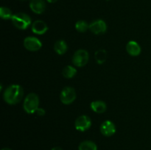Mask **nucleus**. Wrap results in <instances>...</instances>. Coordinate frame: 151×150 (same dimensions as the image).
<instances>
[{"label": "nucleus", "instance_id": "obj_20", "mask_svg": "<svg viewBox=\"0 0 151 150\" xmlns=\"http://www.w3.org/2000/svg\"><path fill=\"white\" fill-rule=\"evenodd\" d=\"M35 114L38 115V116H44V115H45L46 112H45V110H44V109L39 108V107H38V108L37 109L36 111H35Z\"/></svg>", "mask_w": 151, "mask_h": 150}, {"label": "nucleus", "instance_id": "obj_14", "mask_svg": "<svg viewBox=\"0 0 151 150\" xmlns=\"http://www.w3.org/2000/svg\"><path fill=\"white\" fill-rule=\"evenodd\" d=\"M68 46L67 44L63 40H59V41H56L55 44L54 45V50L59 55H62L64 54L67 51Z\"/></svg>", "mask_w": 151, "mask_h": 150}, {"label": "nucleus", "instance_id": "obj_12", "mask_svg": "<svg viewBox=\"0 0 151 150\" xmlns=\"http://www.w3.org/2000/svg\"><path fill=\"white\" fill-rule=\"evenodd\" d=\"M126 51L131 56L137 57V56L139 55L142 49L138 43L134 41H131L127 44Z\"/></svg>", "mask_w": 151, "mask_h": 150}, {"label": "nucleus", "instance_id": "obj_4", "mask_svg": "<svg viewBox=\"0 0 151 150\" xmlns=\"http://www.w3.org/2000/svg\"><path fill=\"white\" fill-rule=\"evenodd\" d=\"M89 60L88 52L85 49H78L72 57V63L77 67H83L88 63Z\"/></svg>", "mask_w": 151, "mask_h": 150}, {"label": "nucleus", "instance_id": "obj_1", "mask_svg": "<svg viewBox=\"0 0 151 150\" xmlns=\"http://www.w3.org/2000/svg\"><path fill=\"white\" fill-rule=\"evenodd\" d=\"M24 96V90L19 85H9L4 91L3 98L8 104L14 105L22 101Z\"/></svg>", "mask_w": 151, "mask_h": 150}, {"label": "nucleus", "instance_id": "obj_8", "mask_svg": "<svg viewBox=\"0 0 151 150\" xmlns=\"http://www.w3.org/2000/svg\"><path fill=\"white\" fill-rule=\"evenodd\" d=\"M89 29L96 35L104 34L107 30L106 23L102 19H97L94 21L89 24Z\"/></svg>", "mask_w": 151, "mask_h": 150}, {"label": "nucleus", "instance_id": "obj_22", "mask_svg": "<svg viewBox=\"0 0 151 150\" xmlns=\"http://www.w3.org/2000/svg\"><path fill=\"white\" fill-rule=\"evenodd\" d=\"M49 3H55L58 0H47Z\"/></svg>", "mask_w": 151, "mask_h": 150}, {"label": "nucleus", "instance_id": "obj_21", "mask_svg": "<svg viewBox=\"0 0 151 150\" xmlns=\"http://www.w3.org/2000/svg\"><path fill=\"white\" fill-rule=\"evenodd\" d=\"M51 150H63V149H61L60 147H58V146H56V147H54V148L52 149Z\"/></svg>", "mask_w": 151, "mask_h": 150}, {"label": "nucleus", "instance_id": "obj_11", "mask_svg": "<svg viewBox=\"0 0 151 150\" xmlns=\"http://www.w3.org/2000/svg\"><path fill=\"white\" fill-rule=\"evenodd\" d=\"M48 30V26L44 21L41 20H37L32 24V31L37 35H44Z\"/></svg>", "mask_w": 151, "mask_h": 150}, {"label": "nucleus", "instance_id": "obj_17", "mask_svg": "<svg viewBox=\"0 0 151 150\" xmlns=\"http://www.w3.org/2000/svg\"><path fill=\"white\" fill-rule=\"evenodd\" d=\"M75 29L79 32H85L89 29V24L86 21L80 20L75 24Z\"/></svg>", "mask_w": 151, "mask_h": 150}, {"label": "nucleus", "instance_id": "obj_15", "mask_svg": "<svg viewBox=\"0 0 151 150\" xmlns=\"http://www.w3.org/2000/svg\"><path fill=\"white\" fill-rule=\"evenodd\" d=\"M79 150H97V146L92 141H84L80 144Z\"/></svg>", "mask_w": 151, "mask_h": 150}, {"label": "nucleus", "instance_id": "obj_23", "mask_svg": "<svg viewBox=\"0 0 151 150\" xmlns=\"http://www.w3.org/2000/svg\"><path fill=\"white\" fill-rule=\"evenodd\" d=\"M1 150H12V149L10 148H3Z\"/></svg>", "mask_w": 151, "mask_h": 150}, {"label": "nucleus", "instance_id": "obj_7", "mask_svg": "<svg viewBox=\"0 0 151 150\" xmlns=\"http://www.w3.org/2000/svg\"><path fill=\"white\" fill-rule=\"evenodd\" d=\"M24 46L29 51H37L42 47V43L35 37L29 36L24 40Z\"/></svg>", "mask_w": 151, "mask_h": 150}, {"label": "nucleus", "instance_id": "obj_18", "mask_svg": "<svg viewBox=\"0 0 151 150\" xmlns=\"http://www.w3.org/2000/svg\"><path fill=\"white\" fill-rule=\"evenodd\" d=\"M106 57H107V53L104 49H100L96 51L95 53V59L96 61L98 64H103L106 60Z\"/></svg>", "mask_w": 151, "mask_h": 150}, {"label": "nucleus", "instance_id": "obj_13", "mask_svg": "<svg viewBox=\"0 0 151 150\" xmlns=\"http://www.w3.org/2000/svg\"><path fill=\"white\" fill-rule=\"evenodd\" d=\"M90 107L93 111L97 113H105L106 109H107V105H106V102L103 101H100V100L92 101L91 103Z\"/></svg>", "mask_w": 151, "mask_h": 150}, {"label": "nucleus", "instance_id": "obj_10", "mask_svg": "<svg viewBox=\"0 0 151 150\" xmlns=\"http://www.w3.org/2000/svg\"><path fill=\"white\" fill-rule=\"evenodd\" d=\"M29 7L33 13L41 14L46 9V3L44 0H31Z\"/></svg>", "mask_w": 151, "mask_h": 150}, {"label": "nucleus", "instance_id": "obj_5", "mask_svg": "<svg viewBox=\"0 0 151 150\" xmlns=\"http://www.w3.org/2000/svg\"><path fill=\"white\" fill-rule=\"evenodd\" d=\"M77 97L75 90L72 87H65L60 94V99L64 104H70Z\"/></svg>", "mask_w": 151, "mask_h": 150}, {"label": "nucleus", "instance_id": "obj_25", "mask_svg": "<svg viewBox=\"0 0 151 150\" xmlns=\"http://www.w3.org/2000/svg\"><path fill=\"white\" fill-rule=\"evenodd\" d=\"M107 1H109V0H107Z\"/></svg>", "mask_w": 151, "mask_h": 150}, {"label": "nucleus", "instance_id": "obj_3", "mask_svg": "<svg viewBox=\"0 0 151 150\" xmlns=\"http://www.w3.org/2000/svg\"><path fill=\"white\" fill-rule=\"evenodd\" d=\"M13 24L19 29H26L31 24L30 17L24 13H18L11 18Z\"/></svg>", "mask_w": 151, "mask_h": 150}, {"label": "nucleus", "instance_id": "obj_24", "mask_svg": "<svg viewBox=\"0 0 151 150\" xmlns=\"http://www.w3.org/2000/svg\"><path fill=\"white\" fill-rule=\"evenodd\" d=\"M21 1H24V0H21Z\"/></svg>", "mask_w": 151, "mask_h": 150}, {"label": "nucleus", "instance_id": "obj_2", "mask_svg": "<svg viewBox=\"0 0 151 150\" xmlns=\"http://www.w3.org/2000/svg\"><path fill=\"white\" fill-rule=\"evenodd\" d=\"M39 105V98L35 93H30L24 99L23 107L25 112L29 114L35 113Z\"/></svg>", "mask_w": 151, "mask_h": 150}, {"label": "nucleus", "instance_id": "obj_9", "mask_svg": "<svg viewBox=\"0 0 151 150\" xmlns=\"http://www.w3.org/2000/svg\"><path fill=\"white\" fill-rule=\"evenodd\" d=\"M100 132L104 136L111 137L114 135L116 132V126L110 120H106L100 125Z\"/></svg>", "mask_w": 151, "mask_h": 150}, {"label": "nucleus", "instance_id": "obj_19", "mask_svg": "<svg viewBox=\"0 0 151 150\" xmlns=\"http://www.w3.org/2000/svg\"><path fill=\"white\" fill-rule=\"evenodd\" d=\"M13 16V13L10 10V9L6 7H1V8H0V17L1 19H4V20L11 19Z\"/></svg>", "mask_w": 151, "mask_h": 150}, {"label": "nucleus", "instance_id": "obj_6", "mask_svg": "<svg viewBox=\"0 0 151 150\" xmlns=\"http://www.w3.org/2000/svg\"><path fill=\"white\" fill-rule=\"evenodd\" d=\"M91 126V120L86 115L80 116L75 120V127L80 132H85L90 129Z\"/></svg>", "mask_w": 151, "mask_h": 150}, {"label": "nucleus", "instance_id": "obj_16", "mask_svg": "<svg viewBox=\"0 0 151 150\" xmlns=\"http://www.w3.org/2000/svg\"><path fill=\"white\" fill-rule=\"evenodd\" d=\"M77 73V69L72 66H66L63 69L62 74L66 79H71L74 77Z\"/></svg>", "mask_w": 151, "mask_h": 150}]
</instances>
